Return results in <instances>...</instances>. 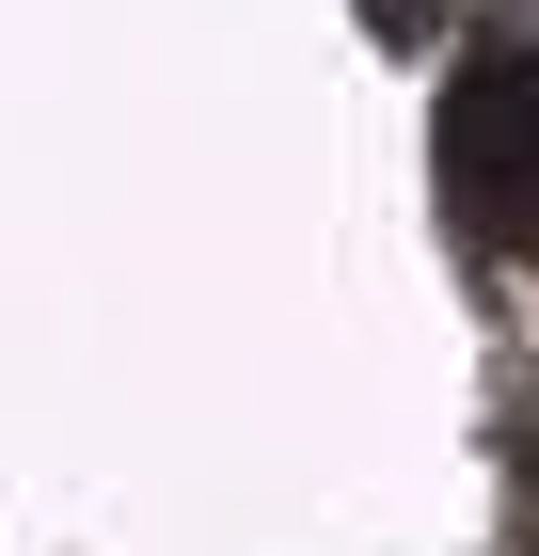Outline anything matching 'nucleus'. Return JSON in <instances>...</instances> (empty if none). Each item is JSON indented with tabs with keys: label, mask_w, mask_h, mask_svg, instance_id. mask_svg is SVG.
<instances>
[{
	"label": "nucleus",
	"mask_w": 539,
	"mask_h": 556,
	"mask_svg": "<svg viewBox=\"0 0 539 556\" xmlns=\"http://www.w3.org/2000/svg\"><path fill=\"white\" fill-rule=\"evenodd\" d=\"M445 207L492 239V255H539V33H476L445 64Z\"/></svg>",
	"instance_id": "obj_1"
},
{
	"label": "nucleus",
	"mask_w": 539,
	"mask_h": 556,
	"mask_svg": "<svg viewBox=\"0 0 539 556\" xmlns=\"http://www.w3.org/2000/svg\"><path fill=\"white\" fill-rule=\"evenodd\" d=\"M365 33H381V48H413V33H428V0H365Z\"/></svg>",
	"instance_id": "obj_2"
}]
</instances>
